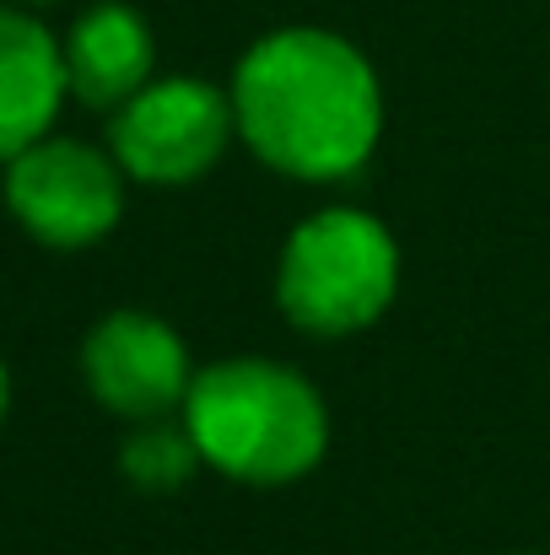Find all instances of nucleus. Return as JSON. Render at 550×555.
I'll use <instances>...</instances> for the list:
<instances>
[{
  "label": "nucleus",
  "mask_w": 550,
  "mask_h": 555,
  "mask_svg": "<svg viewBox=\"0 0 550 555\" xmlns=\"http://www.w3.org/2000/svg\"><path fill=\"white\" fill-rule=\"evenodd\" d=\"M65 49V81H71V98L98 108V114H114L125 108L152 76H157V38H152V22L125 5V0H98L87 5L71 33L60 38Z\"/></svg>",
  "instance_id": "nucleus-7"
},
{
  "label": "nucleus",
  "mask_w": 550,
  "mask_h": 555,
  "mask_svg": "<svg viewBox=\"0 0 550 555\" xmlns=\"http://www.w3.org/2000/svg\"><path fill=\"white\" fill-rule=\"evenodd\" d=\"M16 5H54V0H16Z\"/></svg>",
  "instance_id": "nucleus-11"
},
{
  "label": "nucleus",
  "mask_w": 550,
  "mask_h": 555,
  "mask_svg": "<svg viewBox=\"0 0 550 555\" xmlns=\"http://www.w3.org/2000/svg\"><path fill=\"white\" fill-rule=\"evenodd\" d=\"M5 410H11V372L0 362V421H5Z\"/></svg>",
  "instance_id": "nucleus-10"
},
{
  "label": "nucleus",
  "mask_w": 550,
  "mask_h": 555,
  "mask_svg": "<svg viewBox=\"0 0 550 555\" xmlns=\"http://www.w3.org/2000/svg\"><path fill=\"white\" fill-rule=\"evenodd\" d=\"M5 210L16 227L60 254L103 243L125 216V168L114 152L76 135H43L5 163Z\"/></svg>",
  "instance_id": "nucleus-5"
},
{
  "label": "nucleus",
  "mask_w": 550,
  "mask_h": 555,
  "mask_svg": "<svg viewBox=\"0 0 550 555\" xmlns=\"http://www.w3.org/2000/svg\"><path fill=\"white\" fill-rule=\"evenodd\" d=\"M205 469L183 415H163V421H136L125 448H119V475L136 486V491H152V496H168L183 491L194 475Z\"/></svg>",
  "instance_id": "nucleus-9"
},
{
  "label": "nucleus",
  "mask_w": 550,
  "mask_h": 555,
  "mask_svg": "<svg viewBox=\"0 0 550 555\" xmlns=\"http://www.w3.org/2000/svg\"><path fill=\"white\" fill-rule=\"evenodd\" d=\"M179 415L205 469L254 491L308 480L335 437L314 377L276 357H221L200 367Z\"/></svg>",
  "instance_id": "nucleus-2"
},
{
  "label": "nucleus",
  "mask_w": 550,
  "mask_h": 555,
  "mask_svg": "<svg viewBox=\"0 0 550 555\" xmlns=\"http://www.w3.org/2000/svg\"><path fill=\"white\" fill-rule=\"evenodd\" d=\"M238 141L232 92L205 76H152L125 108L108 114V152L125 179L152 189L200 184Z\"/></svg>",
  "instance_id": "nucleus-4"
},
{
  "label": "nucleus",
  "mask_w": 550,
  "mask_h": 555,
  "mask_svg": "<svg viewBox=\"0 0 550 555\" xmlns=\"http://www.w3.org/2000/svg\"><path fill=\"white\" fill-rule=\"evenodd\" d=\"M399 237L362 205L308 210L276 254V308L308 340H351L399 297Z\"/></svg>",
  "instance_id": "nucleus-3"
},
{
  "label": "nucleus",
  "mask_w": 550,
  "mask_h": 555,
  "mask_svg": "<svg viewBox=\"0 0 550 555\" xmlns=\"http://www.w3.org/2000/svg\"><path fill=\"white\" fill-rule=\"evenodd\" d=\"M194 372L200 367L189 362L183 335L168 319L146 313V308H114L81 340V383H87V393L108 415H119L130 426L179 415Z\"/></svg>",
  "instance_id": "nucleus-6"
},
{
  "label": "nucleus",
  "mask_w": 550,
  "mask_h": 555,
  "mask_svg": "<svg viewBox=\"0 0 550 555\" xmlns=\"http://www.w3.org/2000/svg\"><path fill=\"white\" fill-rule=\"evenodd\" d=\"M65 98L71 81L60 38L16 0H0V163L54 135Z\"/></svg>",
  "instance_id": "nucleus-8"
},
{
  "label": "nucleus",
  "mask_w": 550,
  "mask_h": 555,
  "mask_svg": "<svg viewBox=\"0 0 550 555\" xmlns=\"http://www.w3.org/2000/svg\"><path fill=\"white\" fill-rule=\"evenodd\" d=\"M519 555H529V551H519Z\"/></svg>",
  "instance_id": "nucleus-12"
},
{
  "label": "nucleus",
  "mask_w": 550,
  "mask_h": 555,
  "mask_svg": "<svg viewBox=\"0 0 550 555\" xmlns=\"http://www.w3.org/2000/svg\"><path fill=\"white\" fill-rule=\"evenodd\" d=\"M238 141L292 184H346L383 141V81L330 27H276L232 70Z\"/></svg>",
  "instance_id": "nucleus-1"
}]
</instances>
